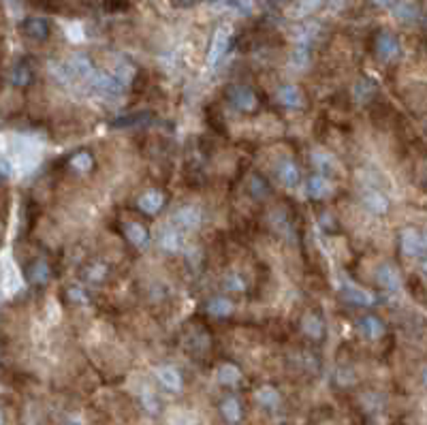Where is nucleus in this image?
<instances>
[{
    "label": "nucleus",
    "mask_w": 427,
    "mask_h": 425,
    "mask_svg": "<svg viewBox=\"0 0 427 425\" xmlns=\"http://www.w3.org/2000/svg\"><path fill=\"white\" fill-rule=\"evenodd\" d=\"M257 402H259L261 406L271 408V406H275V404L280 402V395H278V391H275L273 387H261V389L257 391Z\"/></svg>",
    "instance_id": "27"
},
{
    "label": "nucleus",
    "mask_w": 427,
    "mask_h": 425,
    "mask_svg": "<svg viewBox=\"0 0 427 425\" xmlns=\"http://www.w3.org/2000/svg\"><path fill=\"white\" fill-rule=\"evenodd\" d=\"M143 406H145L149 413H154V410H156V399H154V395L149 393V391L143 393Z\"/></svg>",
    "instance_id": "36"
},
{
    "label": "nucleus",
    "mask_w": 427,
    "mask_h": 425,
    "mask_svg": "<svg viewBox=\"0 0 427 425\" xmlns=\"http://www.w3.org/2000/svg\"><path fill=\"white\" fill-rule=\"evenodd\" d=\"M11 82L15 86H28L33 82V69L26 62H19L11 71Z\"/></svg>",
    "instance_id": "25"
},
{
    "label": "nucleus",
    "mask_w": 427,
    "mask_h": 425,
    "mask_svg": "<svg viewBox=\"0 0 427 425\" xmlns=\"http://www.w3.org/2000/svg\"><path fill=\"white\" fill-rule=\"evenodd\" d=\"M220 415L222 419L227 421L229 425H237L242 421V404H239V399L235 395H229V397H224L222 399V404H220Z\"/></svg>",
    "instance_id": "12"
},
{
    "label": "nucleus",
    "mask_w": 427,
    "mask_h": 425,
    "mask_svg": "<svg viewBox=\"0 0 427 425\" xmlns=\"http://www.w3.org/2000/svg\"><path fill=\"white\" fill-rule=\"evenodd\" d=\"M49 276H52V269H49V265L39 259L30 265V271H28V278L35 282V284H45L49 280Z\"/></svg>",
    "instance_id": "23"
},
{
    "label": "nucleus",
    "mask_w": 427,
    "mask_h": 425,
    "mask_svg": "<svg viewBox=\"0 0 427 425\" xmlns=\"http://www.w3.org/2000/svg\"><path fill=\"white\" fill-rule=\"evenodd\" d=\"M376 54H379V58L383 60H393L399 56V41L395 35L391 33H381L379 37H376Z\"/></svg>",
    "instance_id": "7"
},
{
    "label": "nucleus",
    "mask_w": 427,
    "mask_h": 425,
    "mask_svg": "<svg viewBox=\"0 0 427 425\" xmlns=\"http://www.w3.org/2000/svg\"><path fill=\"white\" fill-rule=\"evenodd\" d=\"M361 332L370 338V340H379L383 334H385V325L376 318V316H365L363 320H361Z\"/></svg>",
    "instance_id": "22"
},
{
    "label": "nucleus",
    "mask_w": 427,
    "mask_h": 425,
    "mask_svg": "<svg viewBox=\"0 0 427 425\" xmlns=\"http://www.w3.org/2000/svg\"><path fill=\"white\" fill-rule=\"evenodd\" d=\"M227 94H229V101H231L239 111H255L257 105H259L257 94L250 90L248 86H242V84L229 86Z\"/></svg>",
    "instance_id": "1"
},
{
    "label": "nucleus",
    "mask_w": 427,
    "mask_h": 425,
    "mask_svg": "<svg viewBox=\"0 0 427 425\" xmlns=\"http://www.w3.org/2000/svg\"><path fill=\"white\" fill-rule=\"evenodd\" d=\"M105 271H107V269H105L103 265H94V267H92V269L88 271V276H90V280L98 282L100 278H103V276H105Z\"/></svg>",
    "instance_id": "35"
},
{
    "label": "nucleus",
    "mask_w": 427,
    "mask_h": 425,
    "mask_svg": "<svg viewBox=\"0 0 427 425\" xmlns=\"http://www.w3.org/2000/svg\"><path fill=\"white\" fill-rule=\"evenodd\" d=\"M308 62H310V52H308V47H306L304 43H301V45H297V47L293 49V54H291V64H293L295 69H306Z\"/></svg>",
    "instance_id": "29"
},
{
    "label": "nucleus",
    "mask_w": 427,
    "mask_h": 425,
    "mask_svg": "<svg viewBox=\"0 0 427 425\" xmlns=\"http://www.w3.org/2000/svg\"><path fill=\"white\" fill-rule=\"evenodd\" d=\"M224 289H227V291H233V293H242V291L246 289L244 278L239 276V273H229V276L224 278Z\"/></svg>",
    "instance_id": "33"
},
{
    "label": "nucleus",
    "mask_w": 427,
    "mask_h": 425,
    "mask_svg": "<svg viewBox=\"0 0 427 425\" xmlns=\"http://www.w3.org/2000/svg\"><path fill=\"white\" fill-rule=\"evenodd\" d=\"M171 222L175 224V227L186 229V231L199 229V224H201V212H199V208H194V206H184V208H180V210H175Z\"/></svg>",
    "instance_id": "5"
},
{
    "label": "nucleus",
    "mask_w": 427,
    "mask_h": 425,
    "mask_svg": "<svg viewBox=\"0 0 427 425\" xmlns=\"http://www.w3.org/2000/svg\"><path fill=\"white\" fill-rule=\"evenodd\" d=\"M66 66H69V73H71L73 80H84V82H88L92 75H94L92 62H90V58L84 56V54H75V56L66 62Z\"/></svg>",
    "instance_id": "8"
},
{
    "label": "nucleus",
    "mask_w": 427,
    "mask_h": 425,
    "mask_svg": "<svg viewBox=\"0 0 427 425\" xmlns=\"http://www.w3.org/2000/svg\"><path fill=\"white\" fill-rule=\"evenodd\" d=\"M399 246L406 257H421L427 248V239L417 229H404L399 235Z\"/></svg>",
    "instance_id": "2"
},
{
    "label": "nucleus",
    "mask_w": 427,
    "mask_h": 425,
    "mask_svg": "<svg viewBox=\"0 0 427 425\" xmlns=\"http://www.w3.org/2000/svg\"><path fill=\"white\" fill-rule=\"evenodd\" d=\"M69 297H71V299H78V304H86V302H88L86 293H84L82 289H78V287H75V289H71V291H69Z\"/></svg>",
    "instance_id": "37"
},
{
    "label": "nucleus",
    "mask_w": 427,
    "mask_h": 425,
    "mask_svg": "<svg viewBox=\"0 0 427 425\" xmlns=\"http://www.w3.org/2000/svg\"><path fill=\"white\" fill-rule=\"evenodd\" d=\"M92 165H94V159H92L88 152H78V154H75V156L71 159V167H73L75 171H80V173L90 171Z\"/></svg>",
    "instance_id": "30"
},
{
    "label": "nucleus",
    "mask_w": 427,
    "mask_h": 425,
    "mask_svg": "<svg viewBox=\"0 0 427 425\" xmlns=\"http://www.w3.org/2000/svg\"><path fill=\"white\" fill-rule=\"evenodd\" d=\"M135 73H137V71H135V66H133L131 62H122V64H118L113 78H116L120 84H131L133 78H135Z\"/></svg>",
    "instance_id": "31"
},
{
    "label": "nucleus",
    "mask_w": 427,
    "mask_h": 425,
    "mask_svg": "<svg viewBox=\"0 0 427 425\" xmlns=\"http://www.w3.org/2000/svg\"><path fill=\"white\" fill-rule=\"evenodd\" d=\"M227 5L235 9L242 15H253L255 13V0H227Z\"/></svg>",
    "instance_id": "32"
},
{
    "label": "nucleus",
    "mask_w": 427,
    "mask_h": 425,
    "mask_svg": "<svg viewBox=\"0 0 427 425\" xmlns=\"http://www.w3.org/2000/svg\"><path fill=\"white\" fill-rule=\"evenodd\" d=\"M239 381H242V370H239L237 365L224 363V365L218 368V383H220V385L231 387V385H237Z\"/></svg>",
    "instance_id": "20"
},
{
    "label": "nucleus",
    "mask_w": 427,
    "mask_h": 425,
    "mask_svg": "<svg viewBox=\"0 0 427 425\" xmlns=\"http://www.w3.org/2000/svg\"><path fill=\"white\" fill-rule=\"evenodd\" d=\"M370 94H374V86L367 82V80H361L355 84V96L357 101H365V98H370Z\"/></svg>",
    "instance_id": "34"
},
{
    "label": "nucleus",
    "mask_w": 427,
    "mask_h": 425,
    "mask_svg": "<svg viewBox=\"0 0 427 425\" xmlns=\"http://www.w3.org/2000/svg\"><path fill=\"white\" fill-rule=\"evenodd\" d=\"M275 3H287V0H275Z\"/></svg>",
    "instance_id": "45"
},
{
    "label": "nucleus",
    "mask_w": 427,
    "mask_h": 425,
    "mask_svg": "<svg viewBox=\"0 0 427 425\" xmlns=\"http://www.w3.org/2000/svg\"><path fill=\"white\" fill-rule=\"evenodd\" d=\"M229 39H231V30H229L227 26H220V28L214 33L210 52H208V64H210V66H216L218 60L224 56V52H227V47H229Z\"/></svg>",
    "instance_id": "3"
},
{
    "label": "nucleus",
    "mask_w": 427,
    "mask_h": 425,
    "mask_svg": "<svg viewBox=\"0 0 427 425\" xmlns=\"http://www.w3.org/2000/svg\"><path fill=\"white\" fill-rule=\"evenodd\" d=\"M275 98H278V103L284 105V107H301L304 103V96H301V90L297 86H282L275 92Z\"/></svg>",
    "instance_id": "14"
},
{
    "label": "nucleus",
    "mask_w": 427,
    "mask_h": 425,
    "mask_svg": "<svg viewBox=\"0 0 427 425\" xmlns=\"http://www.w3.org/2000/svg\"><path fill=\"white\" fill-rule=\"evenodd\" d=\"M66 425H80V423H75V421H69Z\"/></svg>",
    "instance_id": "44"
},
{
    "label": "nucleus",
    "mask_w": 427,
    "mask_h": 425,
    "mask_svg": "<svg viewBox=\"0 0 427 425\" xmlns=\"http://www.w3.org/2000/svg\"><path fill=\"white\" fill-rule=\"evenodd\" d=\"M88 84H90V88L94 92L103 94V96H118L122 92V84L116 78H111V75H105V73H96L94 71V75L88 80Z\"/></svg>",
    "instance_id": "4"
},
{
    "label": "nucleus",
    "mask_w": 427,
    "mask_h": 425,
    "mask_svg": "<svg viewBox=\"0 0 427 425\" xmlns=\"http://www.w3.org/2000/svg\"><path fill=\"white\" fill-rule=\"evenodd\" d=\"M124 235H127V239L135 246H145L149 235H147V229L143 227L141 222H127V227H124Z\"/></svg>",
    "instance_id": "17"
},
{
    "label": "nucleus",
    "mask_w": 427,
    "mask_h": 425,
    "mask_svg": "<svg viewBox=\"0 0 427 425\" xmlns=\"http://www.w3.org/2000/svg\"><path fill=\"white\" fill-rule=\"evenodd\" d=\"M278 178H280V182H282L284 186H289V188L297 186V182H299V171H297V167H295L293 161H284V163L278 165Z\"/></svg>",
    "instance_id": "21"
},
{
    "label": "nucleus",
    "mask_w": 427,
    "mask_h": 425,
    "mask_svg": "<svg viewBox=\"0 0 427 425\" xmlns=\"http://www.w3.org/2000/svg\"><path fill=\"white\" fill-rule=\"evenodd\" d=\"M393 15L401 21H415L421 15V7L417 0H395Z\"/></svg>",
    "instance_id": "13"
},
{
    "label": "nucleus",
    "mask_w": 427,
    "mask_h": 425,
    "mask_svg": "<svg viewBox=\"0 0 427 425\" xmlns=\"http://www.w3.org/2000/svg\"><path fill=\"white\" fill-rule=\"evenodd\" d=\"M372 3H374L376 7H381V9H389V7L395 5V0H372Z\"/></svg>",
    "instance_id": "39"
},
{
    "label": "nucleus",
    "mask_w": 427,
    "mask_h": 425,
    "mask_svg": "<svg viewBox=\"0 0 427 425\" xmlns=\"http://www.w3.org/2000/svg\"><path fill=\"white\" fill-rule=\"evenodd\" d=\"M11 173H13V167L9 165V161L0 159V176H11Z\"/></svg>",
    "instance_id": "38"
},
{
    "label": "nucleus",
    "mask_w": 427,
    "mask_h": 425,
    "mask_svg": "<svg viewBox=\"0 0 427 425\" xmlns=\"http://www.w3.org/2000/svg\"><path fill=\"white\" fill-rule=\"evenodd\" d=\"M376 280H379V284L387 291H397L399 284H401L399 273L391 265H383L379 271H376Z\"/></svg>",
    "instance_id": "16"
},
{
    "label": "nucleus",
    "mask_w": 427,
    "mask_h": 425,
    "mask_svg": "<svg viewBox=\"0 0 427 425\" xmlns=\"http://www.w3.org/2000/svg\"><path fill=\"white\" fill-rule=\"evenodd\" d=\"M21 33L30 41H45L52 28H49V21L43 17H26L21 21Z\"/></svg>",
    "instance_id": "6"
},
{
    "label": "nucleus",
    "mask_w": 427,
    "mask_h": 425,
    "mask_svg": "<svg viewBox=\"0 0 427 425\" xmlns=\"http://www.w3.org/2000/svg\"><path fill=\"white\" fill-rule=\"evenodd\" d=\"M334 190L331 182L325 178V176H312L308 180V192L314 197V199H322V197H329Z\"/></svg>",
    "instance_id": "18"
},
{
    "label": "nucleus",
    "mask_w": 427,
    "mask_h": 425,
    "mask_svg": "<svg viewBox=\"0 0 427 425\" xmlns=\"http://www.w3.org/2000/svg\"><path fill=\"white\" fill-rule=\"evenodd\" d=\"M156 377H158V383L169 391H180L184 385L180 370H175L173 365H161L156 370Z\"/></svg>",
    "instance_id": "9"
},
{
    "label": "nucleus",
    "mask_w": 427,
    "mask_h": 425,
    "mask_svg": "<svg viewBox=\"0 0 427 425\" xmlns=\"http://www.w3.org/2000/svg\"><path fill=\"white\" fill-rule=\"evenodd\" d=\"M161 246L167 250V253H180L182 250V237L175 229H165L161 235Z\"/></svg>",
    "instance_id": "24"
},
{
    "label": "nucleus",
    "mask_w": 427,
    "mask_h": 425,
    "mask_svg": "<svg viewBox=\"0 0 427 425\" xmlns=\"http://www.w3.org/2000/svg\"><path fill=\"white\" fill-rule=\"evenodd\" d=\"M7 423V413H5V406L0 404V425H5Z\"/></svg>",
    "instance_id": "41"
},
{
    "label": "nucleus",
    "mask_w": 427,
    "mask_h": 425,
    "mask_svg": "<svg viewBox=\"0 0 427 425\" xmlns=\"http://www.w3.org/2000/svg\"><path fill=\"white\" fill-rule=\"evenodd\" d=\"M163 204H165V197L158 190H147L139 197V208L145 214H156L163 208Z\"/></svg>",
    "instance_id": "15"
},
{
    "label": "nucleus",
    "mask_w": 427,
    "mask_h": 425,
    "mask_svg": "<svg viewBox=\"0 0 427 425\" xmlns=\"http://www.w3.org/2000/svg\"><path fill=\"white\" fill-rule=\"evenodd\" d=\"M363 206L372 212V214H379V216H383V214H387L389 212V199L381 192V190H367V192H363Z\"/></svg>",
    "instance_id": "11"
},
{
    "label": "nucleus",
    "mask_w": 427,
    "mask_h": 425,
    "mask_svg": "<svg viewBox=\"0 0 427 425\" xmlns=\"http://www.w3.org/2000/svg\"><path fill=\"white\" fill-rule=\"evenodd\" d=\"M425 383H427V372H425Z\"/></svg>",
    "instance_id": "46"
},
{
    "label": "nucleus",
    "mask_w": 427,
    "mask_h": 425,
    "mask_svg": "<svg viewBox=\"0 0 427 425\" xmlns=\"http://www.w3.org/2000/svg\"><path fill=\"white\" fill-rule=\"evenodd\" d=\"M320 5H322V0H297V5L291 9V15L293 17H304V15L316 11Z\"/></svg>",
    "instance_id": "28"
},
{
    "label": "nucleus",
    "mask_w": 427,
    "mask_h": 425,
    "mask_svg": "<svg viewBox=\"0 0 427 425\" xmlns=\"http://www.w3.org/2000/svg\"><path fill=\"white\" fill-rule=\"evenodd\" d=\"M301 329H304V334L310 336L312 340H320L325 334V325L316 314H306L304 320H301Z\"/></svg>",
    "instance_id": "19"
},
{
    "label": "nucleus",
    "mask_w": 427,
    "mask_h": 425,
    "mask_svg": "<svg viewBox=\"0 0 427 425\" xmlns=\"http://www.w3.org/2000/svg\"><path fill=\"white\" fill-rule=\"evenodd\" d=\"M342 3H344V0H329V5H331V7H334L336 11H338V9L342 7Z\"/></svg>",
    "instance_id": "42"
},
{
    "label": "nucleus",
    "mask_w": 427,
    "mask_h": 425,
    "mask_svg": "<svg viewBox=\"0 0 427 425\" xmlns=\"http://www.w3.org/2000/svg\"><path fill=\"white\" fill-rule=\"evenodd\" d=\"M208 312L212 316H227V314L233 312V304L229 302L227 297H216V299H212V302H210Z\"/></svg>",
    "instance_id": "26"
},
{
    "label": "nucleus",
    "mask_w": 427,
    "mask_h": 425,
    "mask_svg": "<svg viewBox=\"0 0 427 425\" xmlns=\"http://www.w3.org/2000/svg\"><path fill=\"white\" fill-rule=\"evenodd\" d=\"M423 269H425V271H427V259H425V261H423Z\"/></svg>",
    "instance_id": "43"
},
{
    "label": "nucleus",
    "mask_w": 427,
    "mask_h": 425,
    "mask_svg": "<svg viewBox=\"0 0 427 425\" xmlns=\"http://www.w3.org/2000/svg\"><path fill=\"white\" fill-rule=\"evenodd\" d=\"M173 3L178 5V7H192L197 0H173Z\"/></svg>",
    "instance_id": "40"
},
{
    "label": "nucleus",
    "mask_w": 427,
    "mask_h": 425,
    "mask_svg": "<svg viewBox=\"0 0 427 425\" xmlns=\"http://www.w3.org/2000/svg\"><path fill=\"white\" fill-rule=\"evenodd\" d=\"M344 297L348 299V302L357 304V306H372V304L376 302V297H374L372 291L361 289V287H357L355 282H346V284H344Z\"/></svg>",
    "instance_id": "10"
}]
</instances>
